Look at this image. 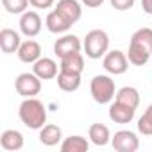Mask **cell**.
<instances>
[{"label": "cell", "mask_w": 152, "mask_h": 152, "mask_svg": "<svg viewBox=\"0 0 152 152\" xmlns=\"http://www.w3.org/2000/svg\"><path fill=\"white\" fill-rule=\"evenodd\" d=\"M127 57L129 63L136 66H143L152 59V29L141 27L132 34Z\"/></svg>", "instance_id": "obj_1"}, {"label": "cell", "mask_w": 152, "mask_h": 152, "mask_svg": "<svg viewBox=\"0 0 152 152\" xmlns=\"http://www.w3.org/2000/svg\"><path fill=\"white\" fill-rule=\"evenodd\" d=\"M18 116H20L23 125L36 131V129H41L47 124V107L36 97H29L20 104Z\"/></svg>", "instance_id": "obj_2"}, {"label": "cell", "mask_w": 152, "mask_h": 152, "mask_svg": "<svg viewBox=\"0 0 152 152\" xmlns=\"http://www.w3.org/2000/svg\"><path fill=\"white\" fill-rule=\"evenodd\" d=\"M83 47H84V52L90 59H100L102 56L107 54L109 36L102 29H93L86 34V39H84Z\"/></svg>", "instance_id": "obj_3"}, {"label": "cell", "mask_w": 152, "mask_h": 152, "mask_svg": "<svg viewBox=\"0 0 152 152\" xmlns=\"http://www.w3.org/2000/svg\"><path fill=\"white\" fill-rule=\"evenodd\" d=\"M90 91L97 104H109L115 99V81L109 75H95L90 84Z\"/></svg>", "instance_id": "obj_4"}, {"label": "cell", "mask_w": 152, "mask_h": 152, "mask_svg": "<svg viewBox=\"0 0 152 152\" xmlns=\"http://www.w3.org/2000/svg\"><path fill=\"white\" fill-rule=\"evenodd\" d=\"M15 88H16V93L22 95L23 99H29V97H36L39 91H41V79L32 72H25V73H20L16 81H15Z\"/></svg>", "instance_id": "obj_5"}, {"label": "cell", "mask_w": 152, "mask_h": 152, "mask_svg": "<svg viewBox=\"0 0 152 152\" xmlns=\"http://www.w3.org/2000/svg\"><path fill=\"white\" fill-rule=\"evenodd\" d=\"M104 68L113 75H122L129 68V57L122 50H111L104 56Z\"/></svg>", "instance_id": "obj_6"}, {"label": "cell", "mask_w": 152, "mask_h": 152, "mask_svg": "<svg viewBox=\"0 0 152 152\" xmlns=\"http://www.w3.org/2000/svg\"><path fill=\"white\" fill-rule=\"evenodd\" d=\"M113 148L118 152H136L140 148V140L132 131H118L111 138Z\"/></svg>", "instance_id": "obj_7"}, {"label": "cell", "mask_w": 152, "mask_h": 152, "mask_svg": "<svg viewBox=\"0 0 152 152\" xmlns=\"http://www.w3.org/2000/svg\"><path fill=\"white\" fill-rule=\"evenodd\" d=\"M81 48H83L81 39L77 36H73V34H66V36L59 38L54 43V52H56V56L59 59L64 57V56H70L73 52H81Z\"/></svg>", "instance_id": "obj_8"}, {"label": "cell", "mask_w": 152, "mask_h": 152, "mask_svg": "<svg viewBox=\"0 0 152 152\" xmlns=\"http://www.w3.org/2000/svg\"><path fill=\"white\" fill-rule=\"evenodd\" d=\"M20 31L27 38H34L41 31V18L36 11H25L20 18Z\"/></svg>", "instance_id": "obj_9"}, {"label": "cell", "mask_w": 152, "mask_h": 152, "mask_svg": "<svg viewBox=\"0 0 152 152\" xmlns=\"http://www.w3.org/2000/svg\"><path fill=\"white\" fill-rule=\"evenodd\" d=\"M56 11H59L72 25L77 23L81 20V16H83V7H81V4L77 0H59Z\"/></svg>", "instance_id": "obj_10"}, {"label": "cell", "mask_w": 152, "mask_h": 152, "mask_svg": "<svg viewBox=\"0 0 152 152\" xmlns=\"http://www.w3.org/2000/svg\"><path fill=\"white\" fill-rule=\"evenodd\" d=\"M32 72L38 75L41 81H50V79H56L57 77V63L50 57H39L34 66H32Z\"/></svg>", "instance_id": "obj_11"}, {"label": "cell", "mask_w": 152, "mask_h": 152, "mask_svg": "<svg viewBox=\"0 0 152 152\" xmlns=\"http://www.w3.org/2000/svg\"><path fill=\"white\" fill-rule=\"evenodd\" d=\"M18 59L22 61V63H36L39 57H41V47H39V43L38 41H34V39H27V41H23L22 45H20V48H18Z\"/></svg>", "instance_id": "obj_12"}, {"label": "cell", "mask_w": 152, "mask_h": 152, "mask_svg": "<svg viewBox=\"0 0 152 152\" xmlns=\"http://www.w3.org/2000/svg\"><path fill=\"white\" fill-rule=\"evenodd\" d=\"M134 113H136L134 107L125 106V104H122L118 100H115V104H111V107H109V118L115 124H129V122H132Z\"/></svg>", "instance_id": "obj_13"}, {"label": "cell", "mask_w": 152, "mask_h": 152, "mask_svg": "<svg viewBox=\"0 0 152 152\" xmlns=\"http://www.w3.org/2000/svg\"><path fill=\"white\" fill-rule=\"evenodd\" d=\"M20 45H22V38L16 31H13V29H2L0 31V47H2L4 54L18 52Z\"/></svg>", "instance_id": "obj_14"}, {"label": "cell", "mask_w": 152, "mask_h": 152, "mask_svg": "<svg viewBox=\"0 0 152 152\" xmlns=\"http://www.w3.org/2000/svg\"><path fill=\"white\" fill-rule=\"evenodd\" d=\"M45 25H47V29H48L50 32H54V34H63V32H66V31L72 29V23H70L59 11H56V9L47 15Z\"/></svg>", "instance_id": "obj_15"}, {"label": "cell", "mask_w": 152, "mask_h": 152, "mask_svg": "<svg viewBox=\"0 0 152 152\" xmlns=\"http://www.w3.org/2000/svg\"><path fill=\"white\" fill-rule=\"evenodd\" d=\"M57 86L63 91H66V93L77 91L81 88V73H72V72L59 70V73H57Z\"/></svg>", "instance_id": "obj_16"}, {"label": "cell", "mask_w": 152, "mask_h": 152, "mask_svg": "<svg viewBox=\"0 0 152 152\" xmlns=\"http://www.w3.org/2000/svg\"><path fill=\"white\" fill-rule=\"evenodd\" d=\"M0 143H2V148L4 150H20L23 147V136L20 131H15V129H7L2 132L0 136Z\"/></svg>", "instance_id": "obj_17"}, {"label": "cell", "mask_w": 152, "mask_h": 152, "mask_svg": "<svg viewBox=\"0 0 152 152\" xmlns=\"http://www.w3.org/2000/svg\"><path fill=\"white\" fill-rule=\"evenodd\" d=\"M59 70L72 72V73H83V70H84V57H83V54L81 52H73L70 56L61 57Z\"/></svg>", "instance_id": "obj_18"}, {"label": "cell", "mask_w": 152, "mask_h": 152, "mask_svg": "<svg viewBox=\"0 0 152 152\" xmlns=\"http://www.w3.org/2000/svg\"><path fill=\"white\" fill-rule=\"evenodd\" d=\"M61 138H63V132H61V129H59L57 125H54V124H47V125H43V127L39 129V141H41L43 145H47V147L57 145V143L61 141Z\"/></svg>", "instance_id": "obj_19"}, {"label": "cell", "mask_w": 152, "mask_h": 152, "mask_svg": "<svg viewBox=\"0 0 152 152\" xmlns=\"http://www.w3.org/2000/svg\"><path fill=\"white\" fill-rule=\"evenodd\" d=\"M88 134H90L91 143H95L97 147H104V145H107L111 141V132H109V129L104 124H93L90 127Z\"/></svg>", "instance_id": "obj_20"}, {"label": "cell", "mask_w": 152, "mask_h": 152, "mask_svg": "<svg viewBox=\"0 0 152 152\" xmlns=\"http://www.w3.org/2000/svg\"><path fill=\"white\" fill-rule=\"evenodd\" d=\"M116 100L136 109V107L140 106V93H138V90L132 88V86H124V88H120V90L116 91Z\"/></svg>", "instance_id": "obj_21"}, {"label": "cell", "mask_w": 152, "mask_h": 152, "mask_svg": "<svg viewBox=\"0 0 152 152\" xmlns=\"http://www.w3.org/2000/svg\"><path fill=\"white\" fill-rule=\"evenodd\" d=\"M88 148H90V143L83 136H70L61 143L63 152H88Z\"/></svg>", "instance_id": "obj_22"}, {"label": "cell", "mask_w": 152, "mask_h": 152, "mask_svg": "<svg viewBox=\"0 0 152 152\" xmlns=\"http://www.w3.org/2000/svg\"><path fill=\"white\" fill-rule=\"evenodd\" d=\"M29 4V0H2V6L9 15H23Z\"/></svg>", "instance_id": "obj_23"}, {"label": "cell", "mask_w": 152, "mask_h": 152, "mask_svg": "<svg viewBox=\"0 0 152 152\" xmlns=\"http://www.w3.org/2000/svg\"><path fill=\"white\" fill-rule=\"evenodd\" d=\"M138 131L141 132V134H147V136H150L152 134V120L143 113V116L138 120Z\"/></svg>", "instance_id": "obj_24"}, {"label": "cell", "mask_w": 152, "mask_h": 152, "mask_svg": "<svg viewBox=\"0 0 152 152\" xmlns=\"http://www.w3.org/2000/svg\"><path fill=\"white\" fill-rule=\"evenodd\" d=\"M109 2L116 11H127V9H131L134 6L136 0H109Z\"/></svg>", "instance_id": "obj_25"}, {"label": "cell", "mask_w": 152, "mask_h": 152, "mask_svg": "<svg viewBox=\"0 0 152 152\" xmlns=\"http://www.w3.org/2000/svg\"><path fill=\"white\" fill-rule=\"evenodd\" d=\"M29 2L36 9H50L54 6V0H29Z\"/></svg>", "instance_id": "obj_26"}, {"label": "cell", "mask_w": 152, "mask_h": 152, "mask_svg": "<svg viewBox=\"0 0 152 152\" xmlns=\"http://www.w3.org/2000/svg\"><path fill=\"white\" fill-rule=\"evenodd\" d=\"M81 2L86 6V7H100L104 4V0H81Z\"/></svg>", "instance_id": "obj_27"}, {"label": "cell", "mask_w": 152, "mask_h": 152, "mask_svg": "<svg viewBox=\"0 0 152 152\" xmlns=\"http://www.w3.org/2000/svg\"><path fill=\"white\" fill-rule=\"evenodd\" d=\"M141 9L152 16V0H141Z\"/></svg>", "instance_id": "obj_28"}, {"label": "cell", "mask_w": 152, "mask_h": 152, "mask_svg": "<svg viewBox=\"0 0 152 152\" xmlns=\"http://www.w3.org/2000/svg\"><path fill=\"white\" fill-rule=\"evenodd\" d=\"M145 115H147V116H148V118L152 120V104H150V106L147 107V111H145Z\"/></svg>", "instance_id": "obj_29"}, {"label": "cell", "mask_w": 152, "mask_h": 152, "mask_svg": "<svg viewBox=\"0 0 152 152\" xmlns=\"http://www.w3.org/2000/svg\"><path fill=\"white\" fill-rule=\"evenodd\" d=\"M150 61H152V59H150Z\"/></svg>", "instance_id": "obj_30"}]
</instances>
